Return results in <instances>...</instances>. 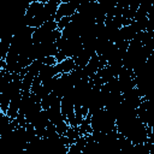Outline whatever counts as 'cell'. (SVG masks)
Listing matches in <instances>:
<instances>
[{
    "label": "cell",
    "instance_id": "cell-1",
    "mask_svg": "<svg viewBox=\"0 0 154 154\" xmlns=\"http://www.w3.org/2000/svg\"><path fill=\"white\" fill-rule=\"evenodd\" d=\"M89 116H90V125L93 131L108 132V131L116 130V119L105 108L97 109L90 113Z\"/></svg>",
    "mask_w": 154,
    "mask_h": 154
},
{
    "label": "cell",
    "instance_id": "cell-2",
    "mask_svg": "<svg viewBox=\"0 0 154 154\" xmlns=\"http://www.w3.org/2000/svg\"><path fill=\"white\" fill-rule=\"evenodd\" d=\"M78 4L79 2H76V1H66V0L60 1L58 10H57V13L54 16V20L57 22L63 17H72L77 11Z\"/></svg>",
    "mask_w": 154,
    "mask_h": 154
},
{
    "label": "cell",
    "instance_id": "cell-3",
    "mask_svg": "<svg viewBox=\"0 0 154 154\" xmlns=\"http://www.w3.org/2000/svg\"><path fill=\"white\" fill-rule=\"evenodd\" d=\"M30 124L34 126L35 131L45 130V129L47 128V125L49 124V119H48V114H47V112L42 109V111L36 116V118H35Z\"/></svg>",
    "mask_w": 154,
    "mask_h": 154
},
{
    "label": "cell",
    "instance_id": "cell-4",
    "mask_svg": "<svg viewBox=\"0 0 154 154\" xmlns=\"http://www.w3.org/2000/svg\"><path fill=\"white\" fill-rule=\"evenodd\" d=\"M58 75H60V73H59V71H58L57 65H54V66L42 65V67H41V70H40V73H38V77L41 78L42 82H45V81L51 79V78H53V77H55V76H58Z\"/></svg>",
    "mask_w": 154,
    "mask_h": 154
},
{
    "label": "cell",
    "instance_id": "cell-5",
    "mask_svg": "<svg viewBox=\"0 0 154 154\" xmlns=\"http://www.w3.org/2000/svg\"><path fill=\"white\" fill-rule=\"evenodd\" d=\"M57 67H58L59 73H70L76 69V65H75V61L72 58H66L61 63H58Z\"/></svg>",
    "mask_w": 154,
    "mask_h": 154
},
{
    "label": "cell",
    "instance_id": "cell-6",
    "mask_svg": "<svg viewBox=\"0 0 154 154\" xmlns=\"http://www.w3.org/2000/svg\"><path fill=\"white\" fill-rule=\"evenodd\" d=\"M55 23H57V29L61 31V30H64L71 23V17H63L59 20H57Z\"/></svg>",
    "mask_w": 154,
    "mask_h": 154
},
{
    "label": "cell",
    "instance_id": "cell-7",
    "mask_svg": "<svg viewBox=\"0 0 154 154\" xmlns=\"http://www.w3.org/2000/svg\"><path fill=\"white\" fill-rule=\"evenodd\" d=\"M40 61H41L43 65H48V66H54V65H57V60H55L54 57H45V58L41 59Z\"/></svg>",
    "mask_w": 154,
    "mask_h": 154
}]
</instances>
